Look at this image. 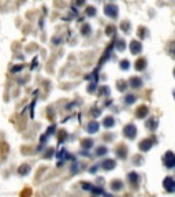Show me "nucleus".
Listing matches in <instances>:
<instances>
[{
	"mask_svg": "<svg viewBox=\"0 0 175 197\" xmlns=\"http://www.w3.org/2000/svg\"><path fill=\"white\" fill-rule=\"evenodd\" d=\"M148 127H149L150 130H155V129L157 127V119H156V118H150L149 122H148Z\"/></svg>",
	"mask_w": 175,
	"mask_h": 197,
	"instance_id": "ddd939ff",
	"label": "nucleus"
},
{
	"mask_svg": "<svg viewBox=\"0 0 175 197\" xmlns=\"http://www.w3.org/2000/svg\"><path fill=\"white\" fill-rule=\"evenodd\" d=\"M123 134H125L127 138H130V140L136 138V136H137V127L133 125V123H129V125L126 126L125 129H123Z\"/></svg>",
	"mask_w": 175,
	"mask_h": 197,
	"instance_id": "f257e3e1",
	"label": "nucleus"
},
{
	"mask_svg": "<svg viewBox=\"0 0 175 197\" xmlns=\"http://www.w3.org/2000/svg\"><path fill=\"white\" fill-rule=\"evenodd\" d=\"M123 41H119V43H118V49H119V51H123V49H125V45H123Z\"/></svg>",
	"mask_w": 175,
	"mask_h": 197,
	"instance_id": "393cba45",
	"label": "nucleus"
},
{
	"mask_svg": "<svg viewBox=\"0 0 175 197\" xmlns=\"http://www.w3.org/2000/svg\"><path fill=\"white\" fill-rule=\"evenodd\" d=\"M145 64H146L145 59H139L138 62L136 63V68H137V70H144V68H145Z\"/></svg>",
	"mask_w": 175,
	"mask_h": 197,
	"instance_id": "2eb2a0df",
	"label": "nucleus"
},
{
	"mask_svg": "<svg viewBox=\"0 0 175 197\" xmlns=\"http://www.w3.org/2000/svg\"><path fill=\"white\" fill-rule=\"evenodd\" d=\"M98 127H100V125H98V122H96V120H93V122L88 123V126H86V130H88V133L93 134V133H97V131H98Z\"/></svg>",
	"mask_w": 175,
	"mask_h": 197,
	"instance_id": "423d86ee",
	"label": "nucleus"
},
{
	"mask_svg": "<svg viewBox=\"0 0 175 197\" xmlns=\"http://www.w3.org/2000/svg\"><path fill=\"white\" fill-rule=\"evenodd\" d=\"M107 152H108V150H107L105 147H98L97 149H96V155L97 156H104Z\"/></svg>",
	"mask_w": 175,
	"mask_h": 197,
	"instance_id": "f3484780",
	"label": "nucleus"
},
{
	"mask_svg": "<svg viewBox=\"0 0 175 197\" xmlns=\"http://www.w3.org/2000/svg\"><path fill=\"white\" fill-rule=\"evenodd\" d=\"M29 171H30V167L27 166V164H22V166L19 167V170H18V172L21 175H26Z\"/></svg>",
	"mask_w": 175,
	"mask_h": 197,
	"instance_id": "f8f14e48",
	"label": "nucleus"
},
{
	"mask_svg": "<svg viewBox=\"0 0 175 197\" xmlns=\"http://www.w3.org/2000/svg\"><path fill=\"white\" fill-rule=\"evenodd\" d=\"M114 167H115V160H112V159H107L105 161H103L104 170H112Z\"/></svg>",
	"mask_w": 175,
	"mask_h": 197,
	"instance_id": "1a4fd4ad",
	"label": "nucleus"
},
{
	"mask_svg": "<svg viewBox=\"0 0 175 197\" xmlns=\"http://www.w3.org/2000/svg\"><path fill=\"white\" fill-rule=\"evenodd\" d=\"M142 85V79L138 78V77H131L130 79V86L134 88V89H139Z\"/></svg>",
	"mask_w": 175,
	"mask_h": 197,
	"instance_id": "0eeeda50",
	"label": "nucleus"
},
{
	"mask_svg": "<svg viewBox=\"0 0 175 197\" xmlns=\"http://www.w3.org/2000/svg\"><path fill=\"white\" fill-rule=\"evenodd\" d=\"M164 164H166L167 168H172L175 164V159H174V153L171 152V150H168V152L164 155Z\"/></svg>",
	"mask_w": 175,
	"mask_h": 197,
	"instance_id": "7ed1b4c3",
	"label": "nucleus"
},
{
	"mask_svg": "<svg viewBox=\"0 0 175 197\" xmlns=\"http://www.w3.org/2000/svg\"><path fill=\"white\" fill-rule=\"evenodd\" d=\"M82 188H84L85 190H92V189H93V185H92V183H86V182H84V183H82Z\"/></svg>",
	"mask_w": 175,
	"mask_h": 197,
	"instance_id": "412c9836",
	"label": "nucleus"
},
{
	"mask_svg": "<svg viewBox=\"0 0 175 197\" xmlns=\"http://www.w3.org/2000/svg\"><path fill=\"white\" fill-rule=\"evenodd\" d=\"M130 51H131V54L138 55L139 52L142 51V44H139L138 41H131V44H130Z\"/></svg>",
	"mask_w": 175,
	"mask_h": 197,
	"instance_id": "39448f33",
	"label": "nucleus"
},
{
	"mask_svg": "<svg viewBox=\"0 0 175 197\" xmlns=\"http://www.w3.org/2000/svg\"><path fill=\"white\" fill-rule=\"evenodd\" d=\"M105 15L109 18H116L118 16V7L115 4H107L105 5Z\"/></svg>",
	"mask_w": 175,
	"mask_h": 197,
	"instance_id": "20e7f679",
	"label": "nucleus"
},
{
	"mask_svg": "<svg viewBox=\"0 0 175 197\" xmlns=\"http://www.w3.org/2000/svg\"><path fill=\"white\" fill-rule=\"evenodd\" d=\"M148 115V108L146 107H139L138 109H137V116L138 118H144V116H146Z\"/></svg>",
	"mask_w": 175,
	"mask_h": 197,
	"instance_id": "9d476101",
	"label": "nucleus"
},
{
	"mask_svg": "<svg viewBox=\"0 0 175 197\" xmlns=\"http://www.w3.org/2000/svg\"><path fill=\"white\" fill-rule=\"evenodd\" d=\"M122 186H123L122 181H114V182L111 183V188L114 189V190H119V189H122Z\"/></svg>",
	"mask_w": 175,
	"mask_h": 197,
	"instance_id": "4468645a",
	"label": "nucleus"
},
{
	"mask_svg": "<svg viewBox=\"0 0 175 197\" xmlns=\"http://www.w3.org/2000/svg\"><path fill=\"white\" fill-rule=\"evenodd\" d=\"M114 125H115V120L112 116H107L105 119H104V126H105V127H112Z\"/></svg>",
	"mask_w": 175,
	"mask_h": 197,
	"instance_id": "9b49d317",
	"label": "nucleus"
},
{
	"mask_svg": "<svg viewBox=\"0 0 175 197\" xmlns=\"http://www.w3.org/2000/svg\"><path fill=\"white\" fill-rule=\"evenodd\" d=\"M153 140H144V141L139 144V149H142V150H149L150 149V147L153 145Z\"/></svg>",
	"mask_w": 175,
	"mask_h": 197,
	"instance_id": "6e6552de",
	"label": "nucleus"
},
{
	"mask_svg": "<svg viewBox=\"0 0 175 197\" xmlns=\"http://www.w3.org/2000/svg\"><path fill=\"white\" fill-rule=\"evenodd\" d=\"M136 101V96L134 95H127L126 96V104H133Z\"/></svg>",
	"mask_w": 175,
	"mask_h": 197,
	"instance_id": "a211bd4d",
	"label": "nucleus"
},
{
	"mask_svg": "<svg viewBox=\"0 0 175 197\" xmlns=\"http://www.w3.org/2000/svg\"><path fill=\"white\" fill-rule=\"evenodd\" d=\"M129 181H130L131 183H137V181H138L137 172H129Z\"/></svg>",
	"mask_w": 175,
	"mask_h": 197,
	"instance_id": "dca6fc26",
	"label": "nucleus"
},
{
	"mask_svg": "<svg viewBox=\"0 0 175 197\" xmlns=\"http://www.w3.org/2000/svg\"><path fill=\"white\" fill-rule=\"evenodd\" d=\"M107 197H114V196H107Z\"/></svg>",
	"mask_w": 175,
	"mask_h": 197,
	"instance_id": "bb28decb",
	"label": "nucleus"
},
{
	"mask_svg": "<svg viewBox=\"0 0 175 197\" xmlns=\"http://www.w3.org/2000/svg\"><path fill=\"white\" fill-rule=\"evenodd\" d=\"M163 186H164V189H166V190L168 192V193H172V192L175 190V182H174V179H172L171 177L164 178Z\"/></svg>",
	"mask_w": 175,
	"mask_h": 197,
	"instance_id": "f03ea898",
	"label": "nucleus"
},
{
	"mask_svg": "<svg viewBox=\"0 0 175 197\" xmlns=\"http://www.w3.org/2000/svg\"><path fill=\"white\" fill-rule=\"evenodd\" d=\"M82 32H84V34H89V32H90V27L88 26V25H85V26H84V29H82Z\"/></svg>",
	"mask_w": 175,
	"mask_h": 197,
	"instance_id": "b1692460",
	"label": "nucleus"
},
{
	"mask_svg": "<svg viewBox=\"0 0 175 197\" xmlns=\"http://www.w3.org/2000/svg\"><path fill=\"white\" fill-rule=\"evenodd\" d=\"M92 192H93L94 194H103V193H104V190H103L101 188H93Z\"/></svg>",
	"mask_w": 175,
	"mask_h": 197,
	"instance_id": "4be33fe9",
	"label": "nucleus"
},
{
	"mask_svg": "<svg viewBox=\"0 0 175 197\" xmlns=\"http://www.w3.org/2000/svg\"><path fill=\"white\" fill-rule=\"evenodd\" d=\"M86 14H88L89 16H93V15H94V14H96L94 7H88V8H86Z\"/></svg>",
	"mask_w": 175,
	"mask_h": 197,
	"instance_id": "aec40b11",
	"label": "nucleus"
},
{
	"mask_svg": "<svg viewBox=\"0 0 175 197\" xmlns=\"http://www.w3.org/2000/svg\"><path fill=\"white\" fill-rule=\"evenodd\" d=\"M75 170H78V163H74V164H73V168H71V172L74 174V172H75Z\"/></svg>",
	"mask_w": 175,
	"mask_h": 197,
	"instance_id": "a878e982",
	"label": "nucleus"
},
{
	"mask_svg": "<svg viewBox=\"0 0 175 197\" xmlns=\"http://www.w3.org/2000/svg\"><path fill=\"white\" fill-rule=\"evenodd\" d=\"M129 64H130V63H129V60H122V62H120V67H122V70H127L129 68Z\"/></svg>",
	"mask_w": 175,
	"mask_h": 197,
	"instance_id": "6ab92c4d",
	"label": "nucleus"
},
{
	"mask_svg": "<svg viewBox=\"0 0 175 197\" xmlns=\"http://www.w3.org/2000/svg\"><path fill=\"white\" fill-rule=\"evenodd\" d=\"M92 145H93V141H92V140H85V141H84V147H85V148H90Z\"/></svg>",
	"mask_w": 175,
	"mask_h": 197,
	"instance_id": "5701e85b",
	"label": "nucleus"
}]
</instances>
